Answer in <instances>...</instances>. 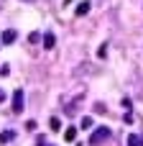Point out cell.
Here are the masks:
<instances>
[{
  "label": "cell",
  "instance_id": "obj_1",
  "mask_svg": "<svg viewBox=\"0 0 143 146\" xmlns=\"http://www.w3.org/2000/svg\"><path fill=\"white\" fill-rule=\"evenodd\" d=\"M105 139H110V128H97V131H92L90 144H102Z\"/></svg>",
  "mask_w": 143,
  "mask_h": 146
},
{
  "label": "cell",
  "instance_id": "obj_2",
  "mask_svg": "<svg viewBox=\"0 0 143 146\" xmlns=\"http://www.w3.org/2000/svg\"><path fill=\"white\" fill-rule=\"evenodd\" d=\"M23 108H26V103H23V90H15V92H13V110L20 113Z\"/></svg>",
  "mask_w": 143,
  "mask_h": 146
},
{
  "label": "cell",
  "instance_id": "obj_3",
  "mask_svg": "<svg viewBox=\"0 0 143 146\" xmlns=\"http://www.w3.org/2000/svg\"><path fill=\"white\" fill-rule=\"evenodd\" d=\"M15 38H18V33H15V31H13V28H8V31H5V33H3V44H13V41H15Z\"/></svg>",
  "mask_w": 143,
  "mask_h": 146
},
{
  "label": "cell",
  "instance_id": "obj_4",
  "mask_svg": "<svg viewBox=\"0 0 143 146\" xmlns=\"http://www.w3.org/2000/svg\"><path fill=\"white\" fill-rule=\"evenodd\" d=\"M54 44H56V36L54 33H46L43 36V49H54Z\"/></svg>",
  "mask_w": 143,
  "mask_h": 146
},
{
  "label": "cell",
  "instance_id": "obj_5",
  "mask_svg": "<svg viewBox=\"0 0 143 146\" xmlns=\"http://www.w3.org/2000/svg\"><path fill=\"white\" fill-rule=\"evenodd\" d=\"M13 139H15V131H3L0 133V144H10Z\"/></svg>",
  "mask_w": 143,
  "mask_h": 146
},
{
  "label": "cell",
  "instance_id": "obj_6",
  "mask_svg": "<svg viewBox=\"0 0 143 146\" xmlns=\"http://www.w3.org/2000/svg\"><path fill=\"white\" fill-rule=\"evenodd\" d=\"M74 139H77V128H74V126H69V128L64 131V141H74Z\"/></svg>",
  "mask_w": 143,
  "mask_h": 146
},
{
  "label": "cell",
  "instance_id": "obj_7",
  "mask_svg": "<svg viewBox=\"0 0 143 146\" xmlns=\"http://www.w3.org/2000/svg\"><path fill=\"white\" fill-rule=\"evenodd\" d=\"M128 146H143V136H128Z\"/></svg>",
  "mask_w": 143,
  "mask_h": 146
},
{
  "label": "cell",
  "instance_id": "obj_8",
  "mask_svg": "<svg viewBox=\"0 0 143 146\" xmlns=\"http://www.w3.org/2000/svg\"><path fill=\"white\" fill-rule=\"evenodd\" d=\"M84 13H90V3H79L77 5V15H84Z\"/></svg>",
  "mask_w": 143,
  "mask_h": 146
},
{
  "label": "cell",
  "instance_id": "obj_9",
  "mask_svg": "<svg viewBox=\"0 0 143 146\" xmlns=\"http://www.w3.org/2000/svg\"><path fill=\"white\" fill-rule=\"evenodd\" d=\"M92 123H95V121H92L90 115H84V118H82V128H84V131H87V128H92Z\"/></svg>",
  "mask_w": 143,
  "mask_h": 146
},
{
  "label": "cell",
  "instance_id": "obj_10",
  "mask_svg": "<svg viewBox=\"0 0 143 146\" xmlns=\"http://www.w3.org/2000/svg\"><path fill=\"white\" fill-rule=\"evenodd\" d=\"M49 126H51V131H59V128H61V123H59V118H51V121H49Z\"/></svg>",
  "mask_w": 143,
  "mask_h": 146
},
{
  "label": "cell",
  "instance_id": "obj_11",
  "mask_svg": "<svg viewBox=\"0 0 143 146\" xmlns=\"http://www.w3.org/2000/svg\"><path fill=\"white\" fill-rule=\"evenodd\" d=\"M28 41H31V44H38V41H41V36H38V33H36V31H33V33H31V36H28Z\"/></svg>",
  "mask_w": 143,
  "mask_h": 146
},
{
  "label": "cell",
  "instance_id": "obj_12",
  "mask_svg": "<svg viewBox=\"0 0 143 146\" xmlns=\"http://www.w3.org/2000/svg\"><path fill=\"white\" fill-rule=\"evenodd\" d=\"M43 146H49V144H43Z\"/></svg>",
  "mask_w": 143,
  "mask_h": 146
}]
</instances>
